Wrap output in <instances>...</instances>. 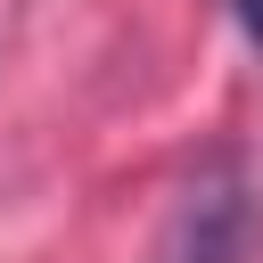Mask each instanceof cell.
<instances>
[{"mask_svg":"<svg viewBox=\"0 0 263 263\" xmlns=\"http://www.w3.org/2000/svg\"><path fill=\"white\" fill-rule=\"evenodd\" d=\"M230 16H238V25H247V41L263 49V0H230Z\"/></svg>","mask_w":263,"mask_h":263,"instance_id":"7a4b0ae2","label":"cell"},{"mask_svg":"<svg viewBox=\"0 0 263 263\" xmlns=\"http://www.w3.org/2000/svg\"><path fill=\"white\" fill-rule=\"evenodd\" d=\"M247 230H255V197H247V181L230 164H214L205 181L181 189L156 263H238L247 255Z\"/></svg>","mask_w":263,"mask_h":263,"instance_id":"6da1fadb","label":"cell"}]
</instances>
